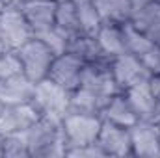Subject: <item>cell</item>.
<instances>
[{
    "mask_svg": "<svg viewBox=\"0 0 160 158\" xmlns=\"http://www.w3.org/2000/svg\"><path fill=\"white\" fill-rule=\"evenodd\" d=\"M2 7H4V6H2V4H0V9H2Z\"/></svg>",
    "mask_w": 160,
    "mask_h": 158,
    "instance_id": "cell-36",
    "label": "cell"
},
{
    "mask_svg": "<svg viewBox=\"0 0 160 158\" xmlns=\"http://www.w3.org/2000/svg\"><path fill=\"white\" fill-rule=\"evenodd\" d=\"M151 121H155L157 125H160V99L157 101V106H155V112H153V117Z\"/></svg>",
    "mask_w": 160,
    "mask_h": 158,
    "instance_id": "cell-30",
    "label": "cell"
},
{
    "mask_svg": "<svg viewBox=\"0 0 160 158\" xmlns=\"http://www.w3.org/2000/svg\"><path fill=\"white\" fill-rule=\"evenodd\" d=\"M36 82L28 78L22 71L0 80V101L4 104H22L32 102Z\"/></svg>",
    "mask_w": 160,
    "mask_h": 158,
    "instance_id": "cell-13",
    "label": "cell"
},
{
    "mask_svg": "<svg viewBox=\"0 0 160 158\" xmlns=\"http://www.w3.org/2000/svg\"><path fill=\"white\" fill-rule=\"evenodd\" d=\"M56 2H65V0H56Z\"/></svg>",
    "mask_w": 160,
    "mask_h": 158,
    "instance_id": "cell-34",
    "label": "cell"
},
{
    "mask_svg": "<svg viewBox=\"0 0 160 158\" xmlns=\"http://www.w3.org/2000/svg\"><path fill=\"white\" fill-rule=\"evenodd\" d=\"M132 106V110L136 112L138 119H151L153 117V112H155V106H157V97L151 89V84L149 80H143V82H138L134 86H130L128 89L123 91Z\"/></svg>",
    "mask_w": 160,
    "mask_h": 158,
    "instance_id": "cell-14",
    "label": "cell"
},
{
    "mask_svg": "<svg viewBox=\"0 0 160 158\" xmlns=\"http://www.w3.org/2000/svg\"><path fill=\"white\" fill-rule=\"evenodd\" d=\"M82 69H84V62L80 58H77L71 52H63L54 58L47 78L54 80L56 84H60L62 87H65L69 91H75L80 86Z\"/></svg>",
    "mask_w": 160,
    "mask_h": 158,
    "instance_id": "cell-10",
    "label": "cell"
},
{
    "mask_svg": "<svg viewBox=\"0 0 160 158\" xmlns=\"http://www.w3.org/2000/svg\"><path fill=\"white\" fill-rule=\"evenodd\" d=\"M21 62L15 52H0V80L21 73Z\"/></svg>",
    "mask_w": 160,
    "mask_h": 158,
    "instance_id": "cell-26",
    "label": "cell"
},
{
    "mask_svg": "<svg viewBox=\"0 0 160 158\" xmlns=\"http://www.w3.org/2000/svg\"><path fill=\"white\" fill-rule=\"evenodd\" d=\"M32 37L34 30L26 21L21 4L4 6L0 9V52H17Z\"/></svg>",
    "mask_w": 160,
    "mask_h": 158,
    "instance_id": "cell-2",
    "label": "cell"
},
{
    "mask_svg": "<svg viewBox=\"0 0 160 158\" xmlns=\"http://www.w3.org/2000/svg\"><path fill=\"white\" fill-rule=\"evenodd\" d=\"M110 69H112L114 80L121 91L128 89L130 86H134L138 82L151 78V73L145 69L142 60L130 52H123L119 56H114L110 60Z\"/></svg>",
    "mask_w": 160,
    "mask_h": 158,
    "instance_id": "cell-8",
    "label": "cell"
},
{
    "mask_svg": "<svg viewBox=\"0 0 160 158\" xmlns=\"http://www.w3.org/2000/svg\"><path fill=\"white\" fill-rule=\"evenodd\" d=\"M130 22L140 30L143 32L149 39H153L155 43H158L160 39V4L158 2H149L142 11H138Z\"/></svg>",
    "mask_w": 160,
    "mask_h": 158,
    "instance_id": "cell-18",
    "label": "cell"
},
{
    "mask_svg": "<svg viewBox=\"0 0 160 158\" xmlns=\"http://www.w3.org/2000/svg\"><path fill=\"white\" fill-rule=\"evenodd\" d=\"M101 117L104 121L114 123V125L127 126V128H130L138 121L136 112L132 110V106H130V102H128V99H127V95L123 91L116 93L114 97H110V101L106 102V106L101 112Z\"/></svg>",
    "mask_w": 160,
    "mask_h": 158,
    "instance_id": "cell-15",
    "label": "cell"
},
{
    "mask_svg": "<svg viewBox=\"0 0 160 158\" xmlns=\"http://www.w3.org/2000/svg\"><path fill=\"white\" fill-rule=\"evenodd\" d=\"M30 156H65L67 141L63 134L62 117L43 114L28 130H24Z\"/></svg>",
    "mask_w": 160,
    "mask_h": 158,
    "instance_id": "cell-1",
    "label": "cell"
},
{
    "mask_svg": "<svg viewBox=\"0 0 160 158\" xmlns=\"http://www.w3.org/2000/svg\"><path fill=\"white\" fill-rule=\"evenodd\" d=\"M140 60H142V63L145 65V69L151 73V77L160 75V47L157 43H155L145 54H142Z\"/></svg>",
    "mask_w": 160,
    "mask_h": 158,
    "instance_id": "cell-28",
    "label": "cell"
},
{
    "mask_svg": "<svg viewBox=\"0 0 160 158\" xmlns=\"http://www.w3.org/2000/svg\"><path fill=\"white\" fill-rule=\"evenodd\" d=\"M63 134L69 147H80L88 143H95L102 126V117L95 114H80V112H69L62 119Z\"/></svg>",
    "mask_w": 160,
    "mask_h": 158,
    "instance_id": "cell-4",
    "label": "cell"
},
{
    "mask_svg": "<svg viewBox=\"0 0 160 158\" xmlns=\"http://www.w3.org/2000/svg\"><path fill=\"white\" fill-rule=\"evenodd\" d=\"M102 22L123 24L130 21V0H93Z\"/></svg>",
    "mask_w": 160,
    "mask_h": 158,
    "instance_id": "cell-21",
    "label": "cell"
},
{
    "mask_svg": "<svg viewBox=\"0 0 160 158\" xmlns=\"http://www.w3.org/2000/svg\"><path fill=\"white\" fill-rule=\"evenodd\" d=\"M32 102L39 108L41 114L58 116L63 119L69 114V108H71V91L62 87L54 80L43 78L39 82H36Z\"/></svg>",
    "mask_w": 160,
    "mask_h": 158,
    "instance_id": "cell-5",
    "label": "cell"
},
{
    "mask_svg": "<svg viewBox=\"0 0 160 158\" xmlns=\"http://www.w3.org/2000/svg\"><path fill=\"white\" fill-rule=\"evenodd\" d=\"M97 43L101 47V50L108 56H119L123 52H127L125 48V41H123V32H121V24H114V22H102L99 32L95 34Z\"/></svg>",
    "mask_w": 160,
    "mask_h": 158,
    "instance_id": "cell-19",
    "label": "cell"
},
{
    "mask_svg": "<svg viewBox=\"0 0 160 158\" xmlns=\"http://www.w3.org/2000/svg\"><path fill=\"white\" fill-rule=\"evenodd\" d=\"M43 116L39 108L34 102H22V104H4L0 112V134H15L28 130L36 121Z\"/></svg>",
    "mask_w": 160,
    "mask_h": 158,
    "instance_id": "cell-7",
    "label": "cell"
},
{
    "mask_svg": "<svg viewBox=\"0 0 160 158\" xmlns=\"http://www.w3.org/2000/svg\"><path fill=\"white\" fill-rule=\"evenodd\" d=\"M2 108H4V102H2V101H0V112H2Z\"/></svg>",
    "mask_w": 160,
    "mask_h": 158,
    "instance_id": "cell-33",
    "label": "cell"
},
{
    "mask_svg": "<svg viewBox=\"0 0 160 158\" xmlns=\"http://www.w3.org/2000/svg\"><path fill=\"white\" fill-rule=\"evenodd\" d=\"M67 52L75 54L77 58H80L84 63H93V62H104V60H112L108 58L99 43L95 36H88V34H78L75 37H71L67 43Z\"/></svg>",
    "mask_w": 160,
    "mask_h": 158,
    "instance_id": "cell-16",
    "label": "cell"
},
{
    "mask_svg": "<svg viewBox=\"0 0 160 158\" xmlns=\"http://www.w3.org/2000/svg\"><path fill=\"white\" fill-rule=\"evenodd\" d=\"M80 86L88 87V89H91V91H95L102 97H108V99L121 91L118 87V84H116V80H114V75H112L110 60L84 63Z\"/></svg>",
    "mask_w": 160,
    "mask_h": 158,
    "instance_id": "cell-9",
    "label": "cell"
},
{
    "mask_svg": "<svg viewBox=\"0 0 160 158\" xmlns=\"http://www.w3.org/2000/svg\"><path fill=\"white\" fill-rule=\"evenodd\" d=\"M15 54L21 62L22 73L32 82H39V80L47 78L50 65L56 58L52 54V50L38 37H32L30 41H26Z\"/></svg>",
    "mask_w": 160,
    "mask_h": 158,
    "instance_id": "cell-3",
    "label": "cell"
},
{
    "mask_svg": "<svg viewBox=\"0 0 160 158\" xmlns=\"http://www.w3.org/2000/svg\"><path fill=\"white\" fill-rule=\"evenodd\" d=\"M75 7H77V13H78L80 24H82V30L84 34L88 36H95L102 24V19L97 11V6L93 0H73Z\"/></svg>",
    "mask_w": 160,
    "mask_h": 158,
    "instance_id": "cell-23",
    "label": "cell"
},
{
    "mask_svg": "<svg viewBox=\"0 0 160 158\" xmlns=\"http://www.w3.org/2000/svg\"><path fill=\"white\" fill-rule=\"evenodd\" d=\"M130 147L134 156H160V125L151 119H138L130 128Z\"/></svg>",
    "mask_w": 160,
    "mask_h": 158,
    "instance_id": "cell-6",
    "label": "cell"
},
{
    "mask_svg": "<svg viewBox=\"0 0 160 158\" xmlns=\"http://www.w3.org/2000/svg\"><path fill=\"white\" fill-rule=\"evenodd\" d=\"M21 9L28 21V24L34 30V36L52 28L56 24V0H22Z\"/></svg>",
    "mask_w": 160,
    "mask_h": 158,
    "instance_id": "cell-12",
    "label": "cell"
},
{
    "mask_svg": "<svg viewBox=\"0 0 160 158\" xmlns=\"http://www.w3.org/2000/svg\"><path fill=\"white\" fill-rule=\"evenodd\" d=\"M22 0H0V4L2 6H19Z\"/></svg>",
    "mask_w": 160,
    "mask_h": 158,
    "instance_id": "cell-31",
    "label": "cell"
},
{
    "mask_svg": "<svg viewBox=\"0 0 160 158\" xmlns=\"http://www.w3.org/2000/svg\"><path fill=\"white\" fill-rule=\"evenodd\" d=\"M34 37H38V39L43 41V43L52 50V54H54V56H60V54L67 52V43H69V37H67L63 32H60L56 26H52V28H48V30H45V32L36 34Z\"/></svg>",
    "mask_w": 160,
    "mask_h": 158,
    "instance_id": "cell-25",
    "label": "cell"
},
{
    "mask_svg": "<svg viewBox=\"0 0 160 158\" xmlns=\"http://www.w3.org/2000/svg\"><path fill=\"white\" fill-rule=\"evenodd\" d=\"M157 45H158V47H160V39H158V43H157Z\"/></svg>",
    "mask_w": 160,
    "mask_h": 158,
    "instance_id": "cell-35",
    "label": "cell"
},
{
    "mask_svg": "<svg viewBox=\"0 0 160 158\" xmlns=\"http://www.w3.org/2000/svg\"><path fill=\"white\" fill-rule=\"evenodd\" d=\"M97 143L106 153V156H130V130L127 126L114 125L110 121L102 119V126L97 138Z\"/></svg>",
    "mask_w": 160,
    "mask_h": 158,
    "instance_id": "cell-11",
    "label": "cell"
},
{
    "mask_svg": "<svg viewBox=\"0 0 160 158\" xmlns=\"http://www.w3.org/2000/svg\"><path fill=\"white\" fill-rule=\"evenodd\" d=\"M65 156H77V158H102L106 156V153L101 149V145L95 143H88V145H80V147H69L65 151Z\"/></svg>",
    "mask_w": 160,
    "mask_h": 158,
    "instance_id": "cell-27",
    "label": "cell"
},
{
    "mask_svg": "<svg viewBox=\"0 0 160 158\" xmlns=\"http://www.w3.org/2000/svg\"><path fill=\"white\" fill-rule=\"evenodd\" d=\"M4 156L6 158H24L30 156L24 132H15L4 136Z\"/></svg>",
    "mask_w": 160,
    "mask_h": 158,
    "instance_id": "cell-24",
    "label": "cell"
},
{
    "mask_svg": "<svg viewBox=\"0 0 160 158\" xmlns=\"http://www.w3.org/2000/svg\"><path fill=\"white\" fill-rule=\"evenodd\" d=\"M60 32H63L69 39L84 34L82 24H80L77 7L73 4V0H65V2H58V9H56V24H54Z\"/></svg>",
    "mask_w": 160,
    "mask_h": 158,
    "instance_id": "cell-20",
    "label": "cell"
},
{
    "mask_svg": "<svg viewBox=\"0 0 160 158\" xmlns=\"http://www.w3.org/2000/svg\"><path fill=\"white\" fill-rule=\"evenodd\" d=\"M149 84H151V89H153L155 97H157V99H160V75L151 77V78H149Z\"/></svg>",
    "mask_w": 160,
    "mask_h": 158,
    "instance_id": "cell-29",
    "label": "cell"
},
{
    "mask_svg": "<svg viewBox=\"0 0 160 158\" xmlns=\"http://www.w3.org/2000/svg\"><path fill=\"white\" fill-rule=\"evenodd\" d=\"M0 156H4V136L0 134Z\"/></svg>",
    "mask_w": 160,
    "mask_h": 158,
    "instance_id": "cell-32",
    "label": "cell"
},
{
    "mask_svg": "<svg viewBox=\"0 0 160 158\" xmlns=\"http://www.w3.org/2000/svg\"><path fill=\"white\" fill-rule=\"evenodd\" d=\"M155 2H158V4H160V0H155Z\"/></svg>",
    "mask_w": 160,
    "mask_h": 158,
    "instance_id": "cell-37",
    "label": "cell"
},
{
    "mask_svg": "<svg viewBox=\"0 0 160 158\" xmlns=\"http://www.w3.org/2000/svg\"><path fill=\"white\" fill-rule=\"evenodd\" d=\"M121 32H123V41H125V48H127V52L136 54L138 58H140L142 54H145V52L155 45V41L149 39L143 32H140L130 21L121 24Z\"/></svg>",
    "mask_w": 160,
    "mask_h": 158,
    "instance_id": "cell-22",
    "label": "cell"
},
{
    "mask_svg": "<svg viewBox=\"0 0 160 158\" xmlns=\"http://www.w3.org/2000/svg\"><path fill=\"white\" fill-rule=\"evenodd\" d=\"M110 99L108 97H102L88 87H82L78 86L75 91H71V108L69 112H80V114H95V116H101L102 108L106 106Z\"/></svg>",
    "mask_w": 160,
    "mask_h": 158,
    "instance_id": "cell-17",
    "label": "cell"
}]
</instances>
